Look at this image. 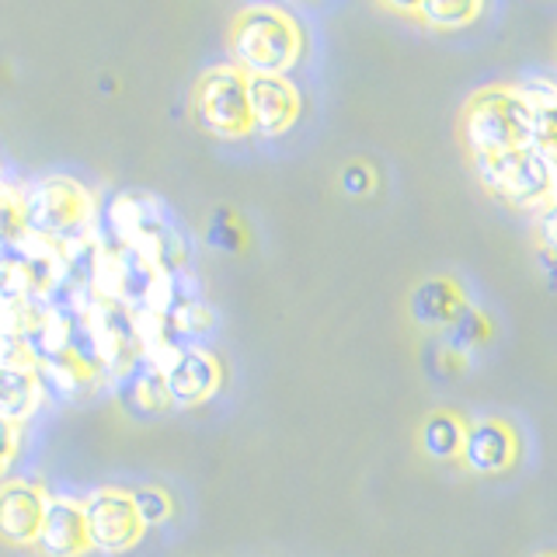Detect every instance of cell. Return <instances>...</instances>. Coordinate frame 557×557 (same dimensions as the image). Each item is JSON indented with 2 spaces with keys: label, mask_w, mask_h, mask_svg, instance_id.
Segmentation results:
<instances>
[{
  "label": "cell",
  "mask_w": 557,
  "mask_h": 557,
  "mask_svg": "<svg viewBox=\"0 0 557 557\" xmlns=\"http://www.w3.org/2000/svg\"><path fill=\"white\" fill-rule=\"evenodd\" d=\"M49 498L42 487L28 481H8L0 487V540L11 547L35 544V536L42 530Z\"/></svg>",
  "instance_id": "cell-8"
},
{
  "label": "cell",
  "mask_w": 557,
  "mask_h": 557,
  "mask_svg": "<svg viewBox=\"0 0 557 557\" xmlns=\"http://www.w3.org/2000/svg\"><path fill=\"white\" fill-rule=\"evenodd\" d=\"M460 133L463 144L470 147V157L530 147V104L522 87L519 84L478 87L463 101Z\"/></svg>",
  "instance_id": "cell-2"
},
{
  "label": "cell",
  "mask_w": 557,
  "mask_h": 557,
  "mask_svg": "<svg viewBox=\"0 0 557 557\" xmlns=\"http://www.w3.org/2000/svg\"><path fill=\"white\" fill-rule=\"evenodd\" d=\"M484 342H487V321H484V313L467 304L457 313V321L446 327V342L443 345L453 348V352H463L467 356V348L484 345Z\"/></svg>",
  "instance_id": "cell-17"
},
{
  "label": "cell",
  "mask_w": 557,
  "mask_h": 557,
  "mask_svg": "<svg viewBox=\"0 0 557 557\" xmlns=\"http://www.w3.org/2000/svg\"><path fill=\"white\" fill-rule=\"evenodd\" d=\"M133 505L139 519H144V527H161V522L171 519V498L161 487H139V492H133Z\"/></svg>",
  "instance_id": "cell-18"
},
{
  "label": "cell",
  "mask_w": 557,
  "mask_h": 557,
  "mask_svg": "<svg viewBox=\"0 0 557 557\" xmlns=\"http://www.w3.org/2000/svg\"><path fill=\"white\" fill-rule=\"evenodd\" d=\"M191 112L196 122L220 139H244L251 136V101H248V74L237 63L209 66L191 95Z\"/></svg>",
  "instance_id": "cell-4"
},
{
  "label": "cell",
  "mask_w": 557,
  "mask_h": 557,
  "mask_svg": "<svg viewBox=\"0 0 557 557\" xmlns=\"http://www.w3.org/2000/svg\"><path fill=\"white\" fill-rule=\"evenodd\" d=\"M463 307H467L463 289L446 275L425 278V283L411 293V318L422 327H449Z\"/></svg>",
  "instance_id": "cell-13"
},
{
  "label": "cell",
  "mask_w": 557,
  "mask_h": 557,
  "mask_svg": "<svg viewBox=\"0 0 557 557\" xmlns=\"http://www.w3.org/2000/svg\"><path fill=\"white\" fill-rule=\"evenodd\" d=\"M42 557H81L91 550V533H87V516L84 505L66 502V498H52L46 505V519L42 530L35 536Z\"/></svg>",
  "instance_id": "cell-10"
},
{
  "label": "cell",
  "mask_w": 557,
  "mask_h": 557,
  "mask_svg": "<svg viewBox=\"0 0 557 557\" xmlns=\"http://www.w3.org/2000/svg\"><path fill=\"white\" fill-rule=\"evenodd\" d=\"M463 435H467V425L460 418L440 411L422 425V449L435 460H457L463 453Z\"/></svg>",
  "instance_id": "cell-15"
},
{
  "label": "cell",
  "mask_w": 557,
  "mask_h": 557,
  "mask_svg": "<svg viewBox=\"0 0 557 557\" xmlns=\"http://www.w3.org/2000/svg\"><path fill=\"white\" fill-rule=\"evenodd\" d=\"M540 557H557V554H554V550H550V554H540Z\"/></svg>",
  "instance_id": "cell-24"
},
{
  "label": "cell",
  "mask_w": 557,
  "mask_h": 557,
  "mask_svg": "<svg viewBox=\"0 0 557 557\" xmlns=\"http://www.w3.org/2000/svg\"><path fill=\"white\" fill-rule=\"evenodd\" d=\"M87 533H91V547L104 554L129 550L139 533H144V519H139L133 495L126 492H95L84 502Z\"/></svg>",
  "instance_id": "cell-6"
},
{
  "label": "cell",
  "mask_w": 557,
  "mask_h": 557,
  "mask_svg": "<svg viewBox=\"0 0 557 557\" xmlns=\"http://www.w3.org/2000/svg\"><path fill=\"white\" fill-rule=\"evenodd\" d=\"M164 383H168L171 400L196 405V400H206L220 387V362L209 352H202V348H188V352H178Z\"/></svg>",
  "instance_id": "cell-11"
},
{
  "label": "cell",
  "mask_w": 557,
  "mask_h": 557,
  "mask_svg": "<svg viewBox=\"0 0 557 557\" xmlns=\"http://www.w3.org/2000/svg\"><path fill=\"white\" fill-rule=\"evenodd\" d=\"M251 126L261 136H283L300 119V91L283 74H248Z\"/></svg>",
  "instance_id": "cell-7"
},
{
  "label": "cell",
  "mask_w": 557,
  "mask_h": 557,
  "mask_svg": "<svg viewBox=\"0 0 557 557\" xmlns=\"http://www.w3.org/2000/svg\"><path fill=\"white\" fill-rule=\"evenodd\" d=\"M14 449H17V432H14V422H8V418H0V474H4V470L11 467Z\"/></svg>",
  "instance_id": "cell-21"
},
{
  "label": "cell",
  "mask_w": 557,
  "mask_h": 557,
  "mask_svg": "<svg viewBox=\"0 0 557 557\" xmlns=\"http://www.w3.org/2000/svg\"><path fill=\"white\" fill-rule=\"evenodd\" d=\"M383 8H391L397 14H418V8H422V0H380Z\"/></svg>",
  "instance_id": "cell-22"
},
{
  "label": "cell",
  "mask_w": 557,
  "mask_h": 557,
  "mask_svg": "<svg viewBox=\"0 0 557 557\" xmlns=\"http://www.w3.org/2000/svg\"><path fill=\"white\" fill-rule=\"evenodd\" d=\"M519 87L530 104V147L557 171V84L527 81Z\"/></svg>",
  "instance_id": "cell-12"
},
{
  "label": "cell",
  "mask_w": 557,
  "mask_h": 557,
  "mask_svg": "<svg viewBox=\"0 0 557 557\" xmlns=\"http://www.w3.org/2000/svg\"><path fill=\"white\" fill-rule=\"evenodd\" d=\"M478 178L502 202L519 209H540L554 196V164H547L533 147H516L502 153L474 157Z\"/></svg>",
  "instance_id": "cell-3"
},
{
  "label": "cell",
  "mask_w": 557,
  "mask_h": 557,
  "mask_svg": "<svg viewBox=\"0 0 557 557\" xmlns=\"http://www.w3.org/2000/svg\"><path fill=\"white\" fill-rule=\"evenodd\" d=\"M342 185H345V191H352V196H362V191H370L373 188V171L366 168V164H348L345 171H342Z\"/></svg>",
  "instance_id": "cell-20"
},
{
  "label": "cell",
  "mask_w": 557,
  "mask_h": 557,
  "mask_svg": "<svg viewBox=\"0 0 557 557\" xmlns=\"http://www.w3.org/2000/svg\"><path fill=\"white\" fill-rule=\"evenodd\" d=\"M231 52L244 74H289L304 57L300 22L275 4L244 8L231 25Z\"/></svg>",
  "instance_id": "cell-1"
},
{
  "label": "cell",
  "mask_w": 557,
  "mask_h": 557,
  "mask_svg": "<svg viewBox=\"0 0 557 557\" xmlns=\"http://www.w3.org/2000/svg\"><path fill=\"white\" fill-rule=\"evenodd\" d=\"M550 199H557V171H554V196Z\"/></svg>",
  "instance_id": "cell-23"
},
{
  "label": "cell",
  "mask_w": 557,
  "mask_h": 557,
  "mask_svg": "<svg viewBox=\"0 0 557 557\" xmlns=\"http://www.w3.org/2000/svg\"><path fill=\"white\" fill-rule=\"evenodd\" d=\"M91 216V196L74 178H42L25 196V226L39 237H66Z\"/></svg>",
  "instance_id": "cell-5"
},
{
  "label": "cell",
  "mask_w": 557,
  "mask_h": 557,
  "mask_svg": "<svg viewBox=\"0 0 557 557\" xmlns=\"http://www.w3.org/2000/svg\"><path fill=\"white\" fill-rule=\"evenodd\" d=\"M460 457L467 460L470 470H478V474H502V470H509L519 457L516 429L509 422H502V418H481V422L467 425Z\"/></svg>",
  "instance_id": "cell-9"
},
{
  "label": "cell",
  "mask_w": 557,
  "mask_h": 557,
  "mask_svg": "<svg viewBox=\"0 0 557 557\" xmlns=\"http://www.w3.org/2000/svg\"><path fill=\"white\" fill-rule=\"evenodd\" d=\"M536 240H540V251L544 258H550L557 265V199L544 202L536 209Z\"/></svg>",
  "instance_id": "cell-19"
},
{
  "label": "cell",
  "mask_w": 557,
  "mask_h": 557,
  "mask_svg": "<svg viewBox=\"0 0 557 557\" xmlns=\"http://www.w3.org/2000/svg\"><path fill=\"white\" fill-rule=\"evenodd\" d=\"M484 11V0H422L418 17L432 28H463Z\"/></svg>",
  "instance_id": "cell-16"
},
{
  "label": "cell",
  "mask_w": 557,
  "mask_h": 557,
  "mask_svg": "<svg viewBox=\"0 0 557 557\" xmlns=\"http://www.w3.org/2000/svg\"><path fill=\"white\" fill-rule=\"evenodd\" d=\"M35 408H39V383H35V376L28 370L0 366V418L17 425Z\"/></svg>",
  "instance_id": "cell-14"
}]
</instances>
